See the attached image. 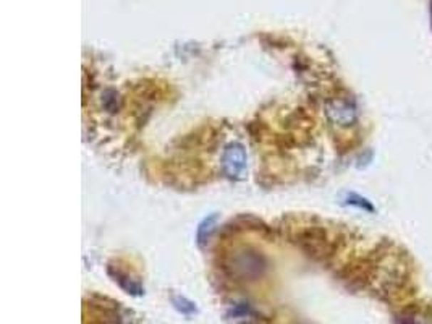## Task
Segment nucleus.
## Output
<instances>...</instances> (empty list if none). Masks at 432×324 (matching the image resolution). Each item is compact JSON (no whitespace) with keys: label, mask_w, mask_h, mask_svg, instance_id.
Returning a JSON list of instances; mask_svg holds the SVG:
<instances>
[{"label":"nucleus","mask_w":432,"mask_h":324,"mask_svg":"<svg viewBox=\"0 0 432 324\" xmlns=\"http://www.w3.org/2000/svg\"><path fill=\"white\" fill-rule=\"evenodd\" d=\"M224 167L230 177H240L246 169V154L240 145H230L224 156Z\"/></svg>","instance_id":"1"},{"label":"nucleus","mask_w":432,"mask_h":324,"mask_svg":"<svg viewBox=\"0 0 432 324\" xmlns=\"http://www.w3.org/2000/svg\"><path fill=\"white\" fill-rule=\"evenodd\" d=\"M327 113L335 123L341 125V127H348V125H353L356 120V111L351 104L345 103V101H334V103L329 104L327 107Z\"/></svg>","instance_id":"2"}]
</instances>
